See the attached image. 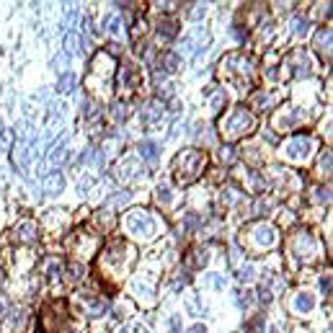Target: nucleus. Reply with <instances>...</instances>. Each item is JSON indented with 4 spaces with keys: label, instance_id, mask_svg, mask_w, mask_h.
Here are the masks:
<instances>
[{
    "label": "nucleus",
    "instance_id": "nucleus-28",
    "mask_svg": "<svg viewBox=\"0 0 333 333\" xmlns=\"http://www.w3.org/2000/svg\"><path fill=\"white\" fill-rule=\"evenodd\" d=\"M158 202L160 204H168L170 202V189L168 186H158Z\"/></svg>",
    "mask_w": 333,
    "mask_h": 333
},
{
    "label": "nucleus",
    "instance_id": "nucleus-2",
    "mask_svg": "<svg viewBox=\"0 0 333 333\" xmlns=\"http://www.w3.org/2000/svg\"><path fill=\"white\" fill-rule=\"evenodd\" d=\"M124 227H127V233L147 240V238H153L158 233V220L145 209H132L127 217H124Z\"/></svg>",
    "mask_w": 333,
    "mask_h": 333
},
{
    "label": "nucleus",
    "instance_id": "nucleus-41",
    "mask_svg": "<svg viewBox=\"0 0 333 333\" xmlns=\"http://www.w3.org/2000/svg\"><path fill=\"white\" fill-rule=\"evenodd\" d=\"M3 313H5V297L0 294V315H3Z\"/></svg>",
    "mask_w": 333,
    "mask_h": 333
},
{
    "label": "nucleus",
    "instance_id": "nucleus-3",
    "mask_svg": "<svg viewBox=\"0 0 333 333\" xmlns=\"http://www.w3.org/2000/svg\"><path fill=\"white\" fill-rule=\"evenodd\" d=\"M256 127V119H253V114L246 111V109H235L230 117H227L222 122V134L225 137H240V134H248L250 129Z\"/></svg>",
    "mask_w": 333,
    "mask_h": 333
},
{
    "label": "nucleus",
    "instance_id": "nucleus-38",
    "mask_svg": "<svg viewBox=\"0 0 333 333\" xmlns=\"http://www.w3.org/2000/svg\"><path fill=\"white\" fill-rule=\"evenodd\" d=\"M60 65H67V54H57L54 57V67L60 70Z\"/></svg>",
    "mask_w": 333,
    "mask_h": 333
},
{
    "label": "nucleus",
    "instance_id": "nucleus-9",
    "mask_svg": "<svg viewBox=\"0 0 333 333\" xmlns=\"http://www.w3.org/2000/svg\"><path fill=\"white\" fill-rule=\"evenodd\" d=\"M292 248H294V253L300 256V258H305V256H310V253H313V238H310L307 233H300V235L294 238Z\"/></svg>",
    "mask_w": 333,
    "mask_h": 333
},
{
    "label": "nucleus",
    "instance_id": "nucleus-5",
    "mask_svg": "<svg viewBox=\"0 0 333 333\" xmlns=\"http://www.w3.org/2000/svg\"><path fill=\"white\" fill-rule=\"evenodd\" d=\"M250 238H253L256 248H271L274 243H277V230H274L271 225L261 222V225H256L253 230H250Z\"/></svg>",
    "mask_w": 333,
    "mask_h": 333
},
{
    "label": "nucleus",
    "instance_id": "nucleus-11",
    "mask_svg": "<svg viewBox=\"0 0 333 333\" xmlns=\"http://www.w3.org/2000/svg\"><path fill=\"white\" fill-rule=\"evenodd\" d=\"M176 34H178V24L173 18H160V24H158V37L160 39L168 42V39H173Z\"/></svg>",
    "mask_w": 333,
    "mask_h": 333
},
{
    "label": "nucleus",
    "instance_id": "nucleus-30",
    "mask_svg": "<svg viewBox=\"0 0 333 333\" xmlns=\"http://www.w3.org/2000/svg\"><path fill=\"white\" fill-rule=\"evenodd\" d=\"M222 103H225V90H220V93H217V96L212 98V109H214V111H220V109H222Z\"/></svg>",
    "mask_w": 333,
    "mask_h": 333
},
{
    "label": "nucleus",
    "instance_id": "nucleus-24",
    "mask_svg": "<svg viewBox=\"0 0 333 333\" xmlns=\"http://www.w3.org/2000/svg\"><path fill=\"white\" fill-rule=\"evenodd\" d=\"M253 277H256V269L250 266V263H246V266L240 269V274H238V279H240V282H250Z\"/></svg>",
    "mask_w": 333,
    "mask_h": 333
},
{
    "label": "nucleus",
    "instance_id": "nucleus-10",
    "mask_svg": "<svg viewBox=\"0 0 333 333\" xmlns=\"http://www.w3.org/2000/svg\"><path fill=\"white\" fill-rule=\"evenodd\" d=\"M65 189V176L62 173H49V176H44V191L47 194H60Z\"/></svg>",
    "mask_w": 333,
    "mask_h": 333
},
{
    "label": "nucleus",
    "instance_id": "nucleus-33",
    "mask_svg": "<svg viewBox=\"0 0 333 333\" xmlns=\"http://www.w3.org/2000/svg\"><path fill=\"white\" fill-rule=\"evenodd\" d=\"M220 158H222V160H227V163H230V160L235 158V153H233V147H222V153H220Z\"/></svg>",
    "mask_w": 333,
    "mask_h": 333
},
{
    "label": "nucleus",
    "instance_id": "nucleus-19",
    "mask_svg": "<svg viewBox=\"0 0 333 333\" xmlns=\"http://www.w3.org/2000/svg\"><path fill=\"white\" fill-rule=\"evenodd\" d=\"M186 310L191 315H204V310H202V305H199V297L197 294H189V300H186Z\"/></svg>",
    "mask_w": 333,
    "mask_h": 333
},
{
    "label": "nucleus",
    "instance_id": "nucleus-23",
    "mask_svg": "<svg viewBox=\"0 0 333 333\" xmlns=\"http://www.w3.org/2000/svg\"><path fill=\"white\" fill-rule=\"evenodd\" d=\"M10 142H13V132H10V129H0V150H8Z\"/></svg>",
    "mask_w": 333,
    "mask_h": 333
},
{
    "label": "nucleus",
    "instance_id": "nucleus-4",
    "mask_svg": "<svg viewBox=\"0 0 333 333\" xmlns=\"http://www.w3.org/2000/svg\"><path fill=\"white\" fill-rule=\"evenodd\" d=\"M310 150H313V140H310V137H294V140H290L284 147V153L290 160H305L310 155Z\"/></svg>",
    "mask_w": 333,
    "mask_h": 333
},
{
    "label": "nucleus",
    "instance_id": "nucleus-16",
    "mask_svg": "<svg viewBox=\"0 0 333 333\" xmlns=\"http://www.w3.org/2000/svg\"><path fill=\"white\" fill-rule=\"evenodd\" d=\"M65 145H67V137H62V140L60 142H54L52 145V153H49V160H52V163L57 166V163H62V160H65Z\"/></svg>",
    "mask_w": 333,
    "mask_h": 333
},
{
    "label": "nucleus",
    "instance_id": "nucleus-18",
    "mask_svg": "<svg viewBox=\"0 0 333 333\" xmlns=\"http://www.w3.org/2000/svg\"><path fill=\"white\" fill-rule=\"evenodd\" d=\"M73 85H75V75L73 73H62L60 80H57V90H60V93H70Z\"/></svg>",
    "mask_w": 333,
    "mask_h": 333
},
{
    "label": "nucleus",
    "instance_id": "nucleus-40",
    "mask_svg": "<svg viewBox=\"0 0 333 333\" xmlns=\"http://www.w3.org/2000/svg\"><path fill=\"white\" fill-rule=\"evenodd\" d=\"M214 287H217V290H225V279L222 277H214Z\"/></svg>",
    "mask_w": 333,
    "mask_h": 333
},
{
    "label": "nucleus",
    "instance_id": "nucleus-17",
    "mask_svg": "<svg viewBox=\"0 0 333 333\" xmlns=\"http://www.w3.org/2000/svg\"><path fill=\"white\" fill-rule=\"evenodd\" d=\"M103 24H106V31H111L114 37H119V34L124 31V21L119 16H106V18H103Z\"/></svg>",
    "mask_w": 333,
    "mask_h": 333
},
{
    "label": "nucleus",
    "instance_id": "nucleus-21",
    "mask_svg": "<svg viewBox=\"0 0 333 333\" xmlns=\"http://www.w3.org/2000/svg\"><path fill=\"white\" fill-rule=\"evenodd\" d=\"M207 261H209V256H207V250H202V248H197V250H194V258H191V263H194L197 269H202Z\"/></svg>",
    "mask_w": 333,
    "mask_h": 333
},
{
    "label": "nucleus",
    "instance_id": "nucleus-25",
    "mask_svg": "<svg viewBox=\"0 0 333 333\" xmlns=\"http://www.w3.org/2000/svg\"><path fill=\"white\" fill-rule=\"evenodd\" d=\"M117 333H150V331H147V328H142L140 323H132V326H122Z\"/></svg>",
    "mask_w": 333,
    "mask_h": 333
},
{
    "label": "nucleus",
    "instance_id": "nucleus-13",
    "mask_svg": "<svg viewBox=\"0 0 333 333\" xmlns=\"http://www.w3.org/2000/svg\"><path fill=\"white\" fill-rule=\"evenodd\" d=\"M140 158L147 160V163H155V160H158V142L142 140V142H140Z\"/></svg>",
    "mask_w": 333,
    "mask_h": 333
},
{
    "label": "nucleus",
    "instance_id": "nucleus-1",
    "mask_svg": "<svg viewBox=\"0 0 333 333\" xmlns=\"http://www.w3.org/2000/svg\"><path fill=\"white\" fill-rule=\"evenodd\" d=\"M207 166V155L202 150H183L178 153L176 163H173V170H176V181L181 183V186H186V183H191L194 178H197L202 170Z\"/></svg>",
    "mask_w": 333,
    "mask_h": 333
},
{
    "label": "nucleus",
    "instance_id": "nucleus-39",
    "mask_svg": "<svg viewBox=\"0 0 333 333\" xmlns=\"http://www.w3.org/2000/svg\"><path fill=\"white\" fill-rule=\"evenodd\" d=\"M189 333H207V328H204L202 323H197V326H191V328H189Z\"/></svg>",
    "mask_w": 333,
    "mask_h": 333
},
{
    "label": "nucleus",
    "instance_id": "nucleus-8",
    "mask_svg": "<svg viewBox=\"0 0 333 333\" xmlns=\"http://www.w3.org/2000/svg\"><path fill=\"white\" fill-rule=\"evenodd\" d=\"M160 117H163V103H160V101H150V103L142 109V114H140V119H142L145 124H155Z\"/></svg>",
    "mask_w": 333,
    "mask_h": 333
},
{
    "label": "nucleus",
    "instance_id": "nucleus-35",
    "mask_svg": "<svg viewBox=\"0 0 333 333\" xmlns=\"http://www.w3.org/2000/svg\"><path fill=\"white\" fill-rule=\"evenodd\" d=\"M320 168L331 170V153H323V158H320Z\"/></svg>",
    "mask_w": 333,
    "mask_h": 333
},
{
    "label": "nucleus",
    "instance_id": "nucleus-12",
    "mask_svg": "<svg viewBox=\"0 0 333 333\" xmlns=\"http://www.w3.org/2000/svg\"><path fill=\"white\" fill-rule=\"evenodd\" d=\"M65 49L70 54H80V52H83V37H80L78 31L65 34Z\"/></svg>",
    "mask_w": 333,
    "mask_h": 333
},
{
    "label": "nucleus",
    "instance_id": "nucleus-14",
    "mask_svg": "<svg viewBox=\"0 0 333 333\" xmlns=\"http://www.w3.org/2000/svg\"><path fill=\"white\" fill-rule=\"evenodd\" d=\"M16 238H18V240H26V243L37 240V225H34V222H21V225L16 227Z\"/></svg>",
    "mask_w": 333,
    "mask_h": 333
},
{
    "label": "nucleus",
    "instance_id": "nucleus-6",
    "mask_svg": "<svg viewBox=\"0 0 333 333\" xmlns=\"http://www.w3.org/2000/svg\"><path fill=\"white\" fill-rule=\"evenodd\" d=\"M140 176V163H137L134 158H124L122 163L117 166V178L119 181H132Z\"/></svg>",
    "mask_w": 333,
    "mask_h": 333
},
{
    "label": "nucleus",
    "instance_id": "nucleus-26",
    "mask_svg": "<svg viewBox=\"0 0 333 333\" xmlns=\"http://www.w3.org/2000/svg\"><path fill=\"white\" fill-rule=\"evenodd\" d=\"M111 114H114V119H117V122L119 119H127V106H124V103H114V111Z\"/></svg>",
    "mask_w": 333,
    "mask_h": 333
},
{
    "label": "nucleus",
    "instance_id": "nucleus-36",
    "mask_svg": "<svg viewBox=\"0 0 333 333\" xmlns=\"http://www.w3.org/2000/svg\"><path fill=\"white\" fill-rule=\"evenodd\" d=\"M90 183H93V178H83V181L78 183V191H83V194H85V191L90 189Z\"/></svg>",
    "mask_w": 333,
    "mask_h": 333
},
{
    "label": "nucleus",
    "instance_id": "nucleus-7",
    "mask_svg": "<svg viewBox=\"0 0 333 333\" xmlns=\"http://www.w3.org/2000/svg\"><path fill=\"white\" fill-rule=\"evenodd\" d=\"M292 307H294L300 315H307L310 310L315 307V297L310 294V292H297V294H294V300H292Z\"/></svg>",
    "mask_w": 333,
    "mask_h": 333
},
{
    "label": "nucleus",
    "instance_id": "nucleus-15",
    "mask_svg": "<svg viewBox=\"0 0 333 333\" xmlns=\"http://www.w3.org/2000/svg\"><path fill=\"white\" fill-rule=\"evenodd\" d=\"M178 62H181V60H178L176 52H166L163 57H160V65H163L166 73H176V70H178Z\"/></svg>",
    "mask_w": 333,
    "mask_h": 333
},
{
    "label": "nucleus",
    "instance_id": "nucleus-37",
    "mask_svg": "<svg viewBox=\"0 0 333 333\" xmlns=\"http://www.w3.org/2000/svg\"><path fill=\"white\" fill-rule=\"evenodd\" d=\"M320 290H323V292H331V277H326V274L320 277Z\"/></svg>",
    "mask_w": 333,
    "mask_h": 333
},
{
    "label": "nucleus",
    "instance_id": "nucleus-20",
    "mask_svg": "<svg viewBox=\"0 0 333 333\" xmlns=\"http://www.w3.org/2000/svg\"><path fill=\"white\" fill-rule=\"evenodd\" d=\"M132 287H134V292L140 294V297H150V294H153V287L147 284V282H142V279H134Z\"/></svg>",
    "mask_w": 333,
    "mask_h": 333
},
{
    "label": "nucleus",
    "instance_id": "nucleus-22",
    "mask_svg": "<svg viewBox=\"0 0 333 333\" xmlns=\"http://www.w3.org/2000/svg\"><path fill=\"white\" fill-rule=\"evenodd\" d=\"M292 31H294V34H300V37H302V34H307V21H305L302 16L292 18Z\"/></svg>",
    "mask_w": 333,
    "mask_h": 333
},
{
    "label": "nucleus",
    "instance_id": "nucleus-31",
    "mask_svg": "<svg viewBox=\"0 0 333 333\" xmlns=\"http://www.w3.org/2000/svg\"><path fill=\"white\" fill-rule=\"evenodd\" d=\"M258 300L261 302H271V292L266 290V287H261V290H258Z\"/></svg>",
    "mask_w": 333,
    "mask_h": 333
},
{
    "label": "nucleus",
    "instance_id": "nucleus-32",
    "mask_svg": "<svg viewBox=\"0 0 333 333\" xmlns=\"http://www.w3.org/2000/svg\"><path fill=\"white\" fill-rule=\"evenodd\" d=\"M261 326H263V318H256L253 323L248 326V333H258V331H261Z\"/></svg>",
    "mask_w": 333,
    "mask_h": 333
},
{
    "label": "nucleus",
    "instance_id": "nucleus-29",
    "mask_svg": "<svg viewBox=\"0 0 333 333\" xmlns=\"http://www.w3.org/2000/svg\"><path fill=\"white\" fill-rule=\"evenodd\" d=\"M238 297H235V300H238V305L240 307H248L250 305V300H253V297H250V292H235Z\"/></svg>",
    "mask_w": 333,
    "mask_h": 333
},
{
    "label": "nucleus",
    "instance_id": "nucleus-34",
    "mask_svg": "<svg viewBox=\"0 0 333 333\" xmlns=\"http://www.w3.org/2000/svg\"><path fill=\"white\" fill-rule=\"evenodd\" d=\"M204 13H207V8H204L202 3H197V8H194V10H191V18H202Z\"/></svg>",
    "mask_w": 333,
    "mask_h": 333
},
{
    "label": "nucleus",
    "instance_id": "nucleus-27",
    "mask_svg": "<svg viewBox=\"0 0 333 333\" xmlns=\"http://www.w3.org/2000/svg\"><path fill=\"white\" fill-rule=\"evenodd\" d=\"M67 271H70V279H73V282L83 279V266H78V263H70V266H67Z\"/></svg>",
    "mask_w": 333,
    "mask_h": 333
}]
</instances>
